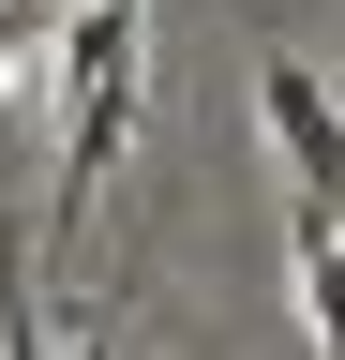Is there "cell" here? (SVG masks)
I'll return each instance as SVG.
<instances>
[{
  "label": "cell",
  "mask_w": 345,
  "mask_h": 360,
  "mask_svg": "<svg viewBox=\"0 0 345 360\" xmlns=\"http://www.w3.org/2000/svg\"><path fill=\"white\" fill-rule=\"evenodd\" d=\"M136 30H150V0H91L60 45V240L105 210V165H120V135H136Z\"/></svg>",
  "instance_id": "cell-1"
},
{
  "label": "cell",
  "mask_w": 345,
  "mask_h": 360,
  "mask_svg": "<svg viewBox=\"0 0 345 360\" xmlns=\"http://www.w3.org/2000/svg\"><path fill=\"white\" fill-rule=\"evenodd\" d=\"M255 120H271V150L300 165V210H315V225H345V105L285 60V45L255 60Z\"/></svg>",
  "instance_id": "cell-2"
},
{
  "label": "cell",
  "mask_w": 345,
  "mask_h": 360,
  "mask_svg": "<svg viewBox=\"0 0 345 360\" xmlns=\"http://www.w3.org/2000/svg\"><path fill=\"white\" fill-rule=\"evenodd\" d=\"M300 315H315L330 360H345V225H315V210H300Z\"/></svg>",
  "instance_id": "cell-3"
},
{
  "label": "cell",
  "mask_w": 345,
  "mask_h": 360,
  "mask_svg": "<svg viewBox=\"0 0 345 360\" xmlns=\"http://www.w3.org/2000/svg\"><path fill=\"white\" fill-rule=\"evenodd\" d=\"M330 105H345V90H330Z\"/></svg>",
  "instance_id": "cell-4"
}]
</instances>
